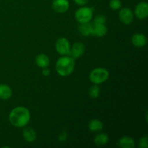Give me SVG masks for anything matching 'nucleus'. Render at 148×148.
Segmentation results:
<instances>
[{"label": "nucleus", "instance_id": "nucleus-1", "mask_svg": "<svg viewBox=\"0 0 148 148\" xmlns=\"http://www.w3.org/2000/svg\"><path fill=\"white\" fill-rule=\"evenodd\" d=\"M30 120V111L24 106H17L13 108L9 114L10 124L17 128H23L28 124Z\"/></svg>", "mask_w": 148, "mask_h": 148}, {"label": "nucleus", "instance_id": "nucleus-2", "mask_svg": "<svg viewBox=\"0 0 148 148\" xmlns=\"http://www.w3.org/2000/svg\"><path fill=\"white\" fill-rule=\"evenodd\" d=\"M75 67V59L70 56H62L56 62V70L58 75L67 77L74 72Z\"/></svg>", "mask_w": 148, "mask_h": 148}, {"label": "nucleus", "instance_id": "nucleus-3", "mask_svg": "<svg viewBox=\"0 0 148 148\" xmlns=\"http://www.w3.org/2000/svg\"><path fill=\"white\" fill-rule=\"evenodd\" d=\"M109 77V72L104 67H98L92 69L90 73L89 79L92 84L100 85L106 82Z\"/></svg>", "mask_w": 148, "mask_h": 148}, {"label": "nucleus", "instance_id": "nucleus-4", "mask_svg": "<svg viewBox=\"0 0 148 148\" xmlns=\"http://www.w3.org/2000/svg\"><path fill=\"white\" fill-rule=\"evenodd\" d=\"M75 17L79 24L89 23L93 17V10L89 7L82 6V7L79 8L75 12Z\"/></svg>", "mask_w": 148, "mask_h": 148}, {"label": "nucleus", "instance_id": "nucleus-5", "mask_svg": "<svg viewBox=\"0 0 148 148\" xmlns=\"http://www.w3.org/2000/svg\"><path fill=\"white\" fill-rule=\"evenodd\" d=\"M55 49L57 53L61 56H67L70 53V43L66 38H59L55 43Z\"/></svg>", "mask_w": 148, "mask_h": 148}, {"label": "nucleus", "instance_id": "nucleus-6", "mask_svg": "<svg viewBox=\"0 0 148 148\" xmlns=\"http://www.w3.org/2000/svg\"><path fill=\"white\" fill-rule=\"evenodd\" d=\"M119 17L120 21L123 24L130 25L134 20V13L129 7H124L122 9H120Z\"/></svg>", "mask_w": 148, "mask_h": 148}, {"label": "nucleus", "instance_id": "nucleus-7", "mask_svg": "<svg viewBox=\"0 0 148 148\" xmlns=\"http://www.w3.org/2000/svg\"><path fill=\"white\" fill-rule=\"evenodd\" d=\"M85 51V46L82 42H75L70 49V53L69 56L73 58L74 59H78L84 54Z\"/></svg>", "mask_w": 148, "mask_h": 148}, {"label": "nucleus", "instance_id": "nucleus-8", "mask_svg": "<svg viewBox=\"0 0 148 148\" xmlns=\"http://www.w3.org/2000/svg\"><path fill=\"white\" fill-rule=\"evenodd\" d=\"M134 15L140 20H144L148 16V4L146 1H141L134 8Z\"/></svg>", "mask_w": 148, "mask_h": 148}, {"label": "nucleus", "instance_id": "nucleus-9", "mask_svg": "<svg viewBox=\"0 0 148 148\" xmlns=\"http://www.w3.org/2000/svg\"><path fill=\"white\" fill-rule=\"evenodd\" d=\"M52 8L58 13H64L69 10V2L68 0H53Z\"/></svg>", "mask_w": 148, "mask_h": 148}, {"label": "nucleus", "instance_id": "nucleus-10", "mask_svg": "<svg viewBox=\"0 0 148 148\" xmlns=\"http://www.w3.org/2000/svg\"><path fill=\"white\" fill-rule=\"evenodd\" d=\"M108 32V27L105 24H96L92 23L91 35L95 37L101 38L106 36Z\"/></svg>", "mask_w": 148, "mask_h": 148}, {"label": "nucleus", "instance_id": "nucleus-11", "mask_svg": "<svg viewBox=\"0 0 148 148\" xmlns=\"http://www.w3.org/2000/svg\"><path fill=\"white\" fill-rule=\"evenodd\" d=\"M132 43L134 46L137 48H143L146 46L147 40L146 36L144 34L140 33H134L131 38Z\"/></svg>", "mask_w": 148, "mask_h": 148}, {"label": "nucleus", "instance_id": "nucleus-12", "mask_svg": "<svg viewBox=\"0 0 148 148\" xmlns=\"http://www.w3.org/2000/svg\"><path fill=\"white\" fill-rule=\"evenodd\" d=\"M23 137L26 142L32 143L37 138V133L32 127H26L23 131Z\"/></svg>", "mask_w": 148, "mask_h": 148}, {"label": "nucleus", "instance_id": "nucleus-13", "mask_svg": "<svg viewBox=\"0 0 148 148\" xmlns=\"http://www.w3.org/2000/svg\"><path fill=\"white\" fill-rule=\"evenodd\" d=\"M36 63L40 68L48 67L50 64V59L45 53H39L36 57Z\"/></svg>", "mask_w": 148, "mask_h": 148}, {"label": "nucleus", "instance_id": "nucleus-14", "mask_svg": "<svg viewBox=\"0 0 148 148\" xmlns=\"http://www.w3.org/2000/svg\"><path fill=\"white\" fill-rule=\"evenodd\" d=\"M119 145L121 148H134L135 142L130 136H123L119 140Z\"/></svg>", "mask_w": 148, "mask_h": 148}, {"label": "nucleus", "instance_id": "nucleus-15", "mask_svg": "<svg viewBox=\"0 0 148 148\" xmlns=\"http://www.w3.org/2000/svg\"><path fill=\"white\" fill-rule=\"evenodd\" d=\"M12 95V88L6 84H0V99L6 100L10 99Z\"/></svg>", "mask_w": 148, "mask_h": 148}, {"label": "nucleus", "instance_id": "nucleus-16", "mask_svg": "<svg viewBox=\"0 0 148 148\" xmlns=\"http://www.w3.org/2000/svg\"><path fill=\"white\" fill-rule=\"evenodd\" d=\"M92 24L89 23H81L79 25L78 30H79V33L83 36H88L91 35V31H92Z\"/></svg>", "mask_w": 148, "mask_h": 148}, {"label": "nucleus", "instance_id": "nucleus-17", "mask_svg": "<svg viewBox=\"0 0 148 148\" xmlns=\"http://www.w3.org/2000/svg\"><path fill=\"white\" fill-rule=\"evenodd\" d=\"M103 128V124L99 119H92L88 124V129L91 132H100Z\"/></svg>", "mask_w": 148, "mask_h": 148}, {"label": "nucleus", "instance_id": "nucleus-18", "mask_svg": "<svg viewBox=\"0 0 148 148\" xmlns=\"http://www.w3.org/2000/svg\"><path fill=\"white\" fill-rule=\"evenodd\" d=\"M108 136L105 133H100L94 138V143L98 146H103L108 143Z\"/></svg>", "mask_w": 148, "mask_h": 148}, {"label": "nucleus", "instance_id": "nucleus-19", "mask_svg": "<svg viewBox=\"0 0 148 148\" xmlns=\"http://www.w3.org/2000/svg\"><path fill=\"white\" fill-rule=\"evenodd\" d=\"M89 96L92 98H98L101 94V88L98 85L93 84L88 90Z\"/></svg>", "mask_w": 148, "mask_h": 148}, {"label": "nucleus", "instance_id": "nucleus-20", "mask_svg": "<svg viewBox=\"0 0 148 148\" xmlns=\"http://www.w3.org/2000/svg\"><path fill=\"white\" fill-rule=\"evenodd\" d=\"M109 7L113 10H120L121 7V0H111L109 1Z\"/></svg>", "mask_w": 148, "mask_h": 148}, {"label": "nucleus", "instance_id": "nucleus-21", "mask_svg": "<svg viewBox=\"0 0 148 148\" xmlns=\"http://www.w3.org/2000/svg\"><path fill=\"white\" fill-rule=\"evenodd\" d=\"M106 22V17L103 14H98L94 18L93 23L96 24H105Z\"/></svg>", "mask_w": 148, "mask_h": 148}, {"label": "nucleus", "instance_id": "nucleus-22", "mask_svg": "<svg viewBox=\"0 0 148 148\" xmlns=\"http://www.w3.org/2000/svg\"><path fill=\"white\" fill-rule=\"evenodd\" d=\"M139 147L140 148H147L148 147V137L147 136H144L140 138L139 140Z\"/></svg>", "mask_w": 148, "mask_h": 148}, {"label": "nucleus", "instance_id": "nucleus-23", "mask_svg": "<svg viewBox=\"0 0 148 148\" xmlns=\"http://www.w3.org/2000/svg\"><path fill=\"white\" fill-rule=\"evenodd\" d=\"M89 1L90 0H74L75 4H77V5L79 6H85V4H87L89 2Z\"/></svg>", "mask_w": 148, "mask_h": 148}, {"label": "nucleus", "instance_id": "nucleus-24", "mask_svg": "<svg viewBox=\"0 0 148 148\" xmlns=\"http://www.w3.org/2000/svg\"><path fill=\"white\" fill-rule=\"evenodd\" d=\"M50 73L51 71L48 67L43 68V69H42V75H43V76L49 77V75H50Z\"/></svg>", "mask_w": 148, "mask_h": 148}]
</instances>
